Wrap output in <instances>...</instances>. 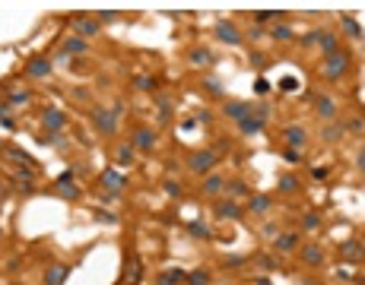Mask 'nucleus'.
Here are the masks:
<instances>
[{
  "label": "nucleus",
  "instance_id": "nucleus-27",
  "mask_svg": "<svg viewBox=\"0 0 365 285\" xmlns=\"http://www.w3.org/2000/svg\"><path fill=\"white\" fill-rule=\"evenodd\" d=\"M317 114H321V117H334V114H337V105L321 95V99H317Z\"/></svg>",
  "mask_w": 365,
  "mask_h": 285
},
{
  "label": "nucleus",
  "instance_id": "nucleus-38",
  "mask_svg": "<svg viewBox=\"0 0 365 285\" xmlns=\"http://www.w3.org/2000/svg\"><path fill=\"white\" fill-rule=\"evenodd\" d=\"M324 139H340V130L337 127H327L324 130Z\"/></svg>",
  "mask_w": 365,
  "mask_h": 285
},
{
  "label": "nucleus",
  "instance_id": "nucleus-13",
  "mask_svg": "<svg viewBox=\"0 0 365 285\" xmlns=\"http://www.w3.org/2000/svg\"><path fill=\"white\" fill-rule=\"evenodd\" d=\"M187 279V272L184 269H166V272H162V276L156 279V285H181Z\"/></svg>",
  "mask_w": 365,
  "mask_h": 285
},
{
  "label": "nucleus",
  "instance_id": "nucleus-1",
  "mask_svg": "<svg viewBox=\"0 0 365 285\" xmlns=\"http://www.w3.org/2000/svg\"><path fill=\"white\" fill-rule=\"evenodd\" d=\"M346 67H349V54L346 51H334V54H327V61H324V76L327 79H340L346 73Z\"/></svg>",
  "mask_w": 365,
  "mask_h": 285
},
{
  "label": "nucleus",
  "instance_id": "nucleus-30",
  "mask_svg": "<svg viewBox=\"0 0 365 285\" xmlns=\"http://www.w3.org/2000/svg\"><path fill=\"white\" fill-rule=\"evenodd\" d=\"M296 187H299V181H296L292 174H282V177H279V190H282V194H292Z\"/></svg>",
  "mask_w": 365,
  "mask_h": 285
},
{
  "label": "nucleus",
  "instance_id": "nucleus-11",
  "mask_svg": "<svg viewBox=\"0 0 365 285\" xmlns=\"http://www.w3.org/2000/svg\"><path fill=\"white\" fill-rule=\"evenodd\" d=\"M343 257H346V263H356V260L362 257V241H356V238H349V241H343Z\"/></svg>",
  "mask_w": 365,
  "mask_h": 285
},
{
  "label": "nucleus",
  "instance_id": "nucleus-31",
  "mask_svg": "<svg viewBox=\"0 0 365 285\" xmlns=\"http://www.w3.org/2000/svg\"><path fill=\"white\" fill-rule=\"evenodd\" d=\"M273 38H279V41H289V38H292V29H286V26H276V29H273Z\"/></svg>",
  "mask_w": 365,
  "mask_h": 285
},
{
  "label": "nucleus",
  "instance_id": "nucleus-32",
  "mask_svg": "<svg viewBox=\"0 0 365 285\" xmlns=\"http://www.w3.org/2000/svg\"><path fill=\"white\" fill-rule=\"evenodd\" d=\"M191 231H194L197 238H210V228H207L204 222H191Z\"/></svg>",
  "mask_w": 365,
  "mask_h": 285
},
{
  "label": "nucleus",
  "instance_id": "nucleus-25",
  "mask_svg": "<svg viewBox=\"0 0 365 285\" xmlns=\"http://www.w3.org/2000/svg\"><path fill=\"white\" fill-rule=\"evenodd\" d=\"M302 254H305V260H308V263H314V266L324 260V251H321V247H314V244H305Z\"/></svg>",
  "mask_w": 365,
  "mask_h": 285
},
{
  "label": "nucleus",
  "instance_id": "nucleus-26",
  "mask_svg": "<svg viewBox=\"0 0 365 285\" xmlns=\"http://www.w3.org/2000/svg\"><path fill=\"white\" fill-rule=\"evenodd\" d=\"M83 51H86V41L83 38H76V35H73V38H67L64 54H83Z\"/></svg>",
  "mask_w": 365,
  "mask_h": 285
},
{
  "label": "nucleus",
  "instance_id": "nucleus-2",
  "mask_svg": "<svg viewBox=\"0 0 365 285\" xmlns=\"http://www.w3.org/2000/svg\"><path fill=\"white\" fill-rule=\"evenodd\" d=\"M191 171H197V174H204V171H210L216 165V152H210V149H204V152H194L191 156Z\"/></svg>",
  "mask_w": 365,
  "mask_h": 285
},
{
  "label": "nucleus",
  "instance_id": "nucleus-9",
  "mask_svg": "<svg viewBox=\"0 0 365 285\" xmlns=\"http://www.w3.org/2000/svg\"><path fill=\"white\" fill-rule=\"evenodd\" d=\"M134 146H140V149H152V146H156V133H152V130H146V127L134 130Z\"/></svg>",
  "mask_w": 365,
  "mask_h": 285
},
{
  "label": "nucleus",
  "instance_id": "nucleus-36",
  "mask_svg": "<svg viewBox=\"0 0 365 285\" xmlns=\"http://www.w3.org/2000/svg\"><path fill=\"white\" fill-rule=\"evenodd\" d=\"M191 61H194V64H207V61H210V54H207V51H194V54H191Z\"/></svg>",
  "mask_w": 365,
  "mask_h": 285
},
{
  "label": "nucleus",
  "instance_id": "nucleus-28",
  "mask_svg": "<svg viewBox=\"0 0 365 285\" xmlns=\"http://www.w3.org/2000/svg\"><path fill=\"white\" fill-rule=\"evenodd\" d=\"M299 244V234H279L276 238V251H292Z\"/></svg>",
  "mask_w": 365,
  "mask_h": 285
},
{
  "label": "nucleus",
  "instance_id": "nucleus-4",
  "mask_svg": "<svg viewBox=\"0 0 365 285\" xmlns=\"http://www.w3.org/2000/svg\"><path fill=\"white\" fill-rule=\"evenodd\" d=\"M70 276V266L67 263H51L48 272H45V285H64Z\"/></svg>",
  "mask_w": 365,
  "mask_h": 285
},
{
  "label": "nucleus",
  "instance_id": "nucleus-29",
  "mask_svg": "<svg viewBox=\"0 0 365 285\" xmlns=\"http://www.w3.org/2000/svg\"><path fill=\"white\" fill-rule=\"evenodd\" d=\"M184 282H187V285H207L210 276H207L204 269H194V272H187V279H184Z\"/></svg>",
  "mask_w": 365,
  "mask_h": 285
},
{
  "label": "nucleus",
  "instance_id": "nucleus-21",
  "mask_svg": "<svg viewBox=\"0 0 365 285\" xmlns=\"http://www.w3.org/2000/svg\"><path fill=\"white\" fill-rule=\"evenodd\" d=\"M114 162L117 165H131L134 162V146H117L114 149Z\"/></svg>",
  "mask_w": 365,
  "mask_h": 285
},
{
  "label": "nucleus",
  "instance_id": "nucleus-33",
  "mask_svg": "<svg viewBox=\"0 0 365 285\" xmlns=\"http://www.w3.org/2000/svg\"><path fill=\"white\" fill-rule=\"evenodd\" d=\"M226 190H229L232 197H238V194H245V184L241 181H232V184H226Z\"/></svg>",
  "mask_w": 365,
  "mask_h": 285
},
{
  "label": "nucleus",
  "instance_id": "nucleus-18",
  "mask_svg": "<svg viewBox=\"0 0 365 285\" xmlns=\"http://www.w3.org/2000/svg\"><path fill=\"white\" fill-rule=\"evenodd\" d=\"M238 124H241L245 133H261V130H264V121H261V117H254V114H248V117L238 121Z\"/></svg>",
  "mask_w": 365,
  "mask_h": 285
},
{
  "label": "nucleus",
  "instance_id": "nucleus-34",
  "mask_svg": "<svg viewBox=\"0 0 365 285\" xmlns=\"http://www.w3.org/2000/svg\"><path fill=\"white\" fill-rule=\"evenodd\" d=\"M137 86H140V89H156V79H149V76H137Z\"/></svg>",
  "mask_w": 365,
  "mask_h": 285
},
{
  "label": "nucleus",
  "instance_id": "nucleus-7",
  "mask_svg": "<svg viewBox=\"0 0 365 285\" xmlns=\"http://www.w3.org/2000/svg\"><path fill=\"white\" fill-rule=\"evenodd\" d=\"M26 73L29 76H48L51 73V57H35V61H29V67H26Z\"/></svg>",
  "mask_w": 365,
  "mask_h": 285
},
{
  "label": "nucleus",
  "instance_id": "nucleus-22",
  "mask_svg": "<svg viewBox=\"0 0 365 285\" xmlns=\"http://www.w3.org/2000/svg\"><path fill=\"white\" fill-rule=\"evenodd\" d=\"M7 156L13 159L16 165H29V168H32V156H29V152H22V149H16V146H10V149H7Z\"/></svg>",
  "mask_w": 365,
  "mask_h": 285
},
{
  "label": "nucleus",
  "instance_id": "nucleus-8",
  "mask_svg": "<svg viewBox=\"0 0 365 285\" xmlns=\"http://www.w3.org/2000/svg\"><path fill=\"white\" fill-rule=\"evenodd\" d=\"M216 216L219 219H241V206L235 200H222V203H216Z\"/></svg>",
  "mask_w": 365,
  "mask_h": 285
},
{
  "label": "nucleus",
  "instance_id": "nucleus-41",
  "mask_svg": "<svg viewBox=\"0 0 365 285\" xmlns=\"http://www.w3.org/2000/svg\"><path fill=\"white\" fill-rule=\"evenodd\" d=\"M282 159H286V162H299V152L289 149V152H282Z\"/></svg>",
  "mask_w": 365,
  "mask_h": 285
},
{
  "label": "nucleus",
  "instance_id": "nucleus-42",
  "mask_svg": "<svg viewBox=\"0 0 365 285\" xmlns=\"http://www.w3.org/2000/svg\"><path fill=\"white\" fill-rule=\"evenodd\" d=\"M254 89H257V92H267V89H270V82H267V79H257V82H254Z\"/></svg>",
  "mask_w": 365,
  "mask_h": 285
},
{
  "label": "nucleus",
  "instance_id": "nucleus-39",
  "mask_svg": "<svg viewBox=\"0 0 365 285\" xmlns=\"http://www.w3.org/2000/svg\"><path fill=\"white\" fill-rule=\"evenodd\" d=\"M166 194L169 197H181V187L178 184H166Z\"/></svg>",
  "mask_w": 365,
  "mask_h": 285
},
{
  "label": "nucleus",
  "instance_id": "nucleus-15",
  "mask_svg": "<svg viewBox=\"0 0 365 285\" xmlns=\"http://www.w3.org/2000/svg\"><path fill=\"white\" fill-rule=\"evenodd\" d=\"M70 181H73V174H70V171H67V174H61V177H57V190H61L64 197H70V200H73V197L79 194V190H76L73 184H70Z\"/></svg>",
  "mask_w": 365,
  "mask_h": 285
},
{
  "label": "nucleus",
  "instance_id": "nucleus-20",
  "mask_svg": "<svg viewBox=\"0 0 365 285\" xmlns=\"http://www.w3.org/2000/svg\"><path fill=\"white\" fill-rule=\"evenodd\" d=\"M248 209H251V212H267V209H270V197H264V194L251 197V200H248Z\"/></svg>",
  "mask_w": 365,
  "mask_h": 285
},
{
  "label": "nucleus",
  "instance_id": "nucleus-3",
  "mask_svg": "<svg viewBox=\"0 0 365 285\" xmlns=\"http://www.w3.org/2000/svg\"><path fill=\"white\" fill-rule=\"evenodd\" d=\"M117 111H121V108H111V111H96V114H92V121H96V127L102 130V133H114V117H117Z\"/></svg>",
  "mask_w": 365,
  "mask_h": 285
},
{
  "label": "nucleus",
  "instance_id": "nucleus-23",
  "mask_svg": "<svg viewBox=\"0 0 365 285\" xmlns=\"http://www.w3.org/2000/svg\"><path fill=\"white\" fill-rule=\"evenodd\" d=\"M343 29H346V35H349V38H362V26H359V22L356 19H352V16H343Z\"/></svg>",
  "mask_w": 365,
  "mask_h": 285
},
{
  "label": "nucleus",
  "instance_id": "nucleus-12",
  "mask_svg": "<svg viewBox=\"0 0 365 285\" xmlns=\"http://www.w3.org/2000/svg\"><path fill=\"white\" fill-rule=\"evenodd\" d=\"M226 114L235 117V121H245L248 114H254V108H251V105H245V102H229L226 105Z\"/></svg>",
  "mask_w": 365,
  "mask_h": 285
},
{
  "label": "nucleus",
  "instance_id": "nucleus-40",
  "mask_svg": "<svg viewBox=\"0 0 365 285\" xmlns=\"http://www.w3.org/2000/svg\"><path fill=\"white\" fill-rule=\"evenodd\" d=\"M276 16H279V13H257L254 19H257V22H270V19H276Z\"/></svg>",
  "mask_w": 365,
  "mask_h": 285
},
{
  "label": "nucleus",
  "instance_id": "nucleus-37",
  "mask_svg": "<svg viewBox=\"0 0 365 285\" xmlns=\"http://www.w3.org/2000/svg\"><path fill=\"white\" fill-rule=\"evenodd\" d=\"M317 225H321V219H317L314 212H311V216H305V228H317Z\"/></svg>",
  "mask_w": 365,
  "mask_h": 285
},
{
  "label": "nucleus",
  "instance_id": "nucleus-35",
  "mask_svg": "<svg viewBox=\"0 0 365 285\" xmlns=\"http://www.w3.org/2000/svg\"><path fill=\"white\" fill-rule=\"evenodd\" d=\"M10 102H13V105H26L29 102V92H13V95H10Z\"/></svg>",
  "mask_w": 365,
  "mask_h": 285
},
{
  "label": "nucleus",
  "instance_id": "nucleus-14",
  "mask_svg": "<svg viewBox=\"0 0 365 285\" xmlns=\"http://www.w3.org/2000/svg\"><path fill=\"white\" fill-rule=\"evenodd\" d=\"M216 32H219V38H222V41H229V44H238V41H241L238 29H235L232 22H219V26H216Z\"/></svg>",
  "mask_w": 365,
  "mask_h": 285
},
{
  "label": "nucleus",
  "instance_id": "nucleus-10",
  "mask_svg": "<svg viewBox=\"0 0 365 285\" xmlns=\"http://www.w3.org/2000/svg\"><path fill=\"white\" fill-rule=\"evenodd\" d=\"M282 139H286L292 149H302L305 146V130L302 127H286L282 130Z\"/></svg>",
  "mask_w": 365,
  "mask_h": 285
},
{
  "label": "nucleus",
  "instance_id": "nucleus-24",
  "mask_svg": "<svg viewBox=\"0 0 365 285\" xmlns=\"http://www.w3.org/2000/svg\"><path fill=\"white\" fill-rule=\"evenodd\" d=\"M314 41H321V48H324L327 54H334V51H337V38H334L331 32H317V38H314Z\"/></svg>",
  "mask_w": 365,
  "mask_h": 285
},
{
  "label": "nucleus",
  "instance_id": "nucleus-6",
  "mask_svg": "<svg viewBox=\"0 0 365 285\" xmlns=\"http://www.w3.org/2000/svg\"><path fill=\"white\" fill-rule=\"evenodd\" d=\"M73 29H76L79 35H86V38H92V35H99V32H102L99 19H86V16H76V19H73Z\"/></svg>",
  "mask_w": 365,
  "mask_h": 285
},
{
  "label": "nucleus",
  "instance_id": "nucleus-43",
  "mask_svg": "<svg viewBox=\"0 0 365 285\" xmlns=\"http://www.w3.org/2000/svg\"><path fill=\"white\" fill-rule=\"evenodd\" d=\"M349 130H352V133H362V121H359V117H356V121L349 124Z\"/></svg>",
  "mask_w": 365,
  "mask_h": 285
},
{
  "label": "nucleus",
  "instance_id": "nucleus-19",
  "mask_svg": "<svg viewBox=\"0 0 365 285\" xmlns=\"http://www.w3.org/2000/svg\"><path fill=\"white\" fill-rule=\"evenodd\" d=\"M45 124H48L51 130H61L64 127V114L57 111V108H48V111H45Z\"/></svg>",
  "mask_w": 365,
  "mask_h": 285
},
{
  "label": "nucleus",
  "instance_id": "nucleus-5",
  "mask_svg": "<svg viewBox=\"0 0 365 285\" xmlns=\"http://www.w3.org/2000/svg\"><path fill=\"white\" fill-rule=\"evenodd\" d=\"M140 276H143V260L131 257V260H127V266H124V285H137Z\"/></svg>",
  "mask_w": 365,
  "mask_h": 285
},
{
  "label": "nucleus",
  "instance_id": "nucleus-16",
  "mask_svg": "<svg viewBox=\"0 0 365 285\" xmlns=\"http://www.w3.org/2000/svg\"><path fill=\"white\" fill-rule=\"evenodd\" d=\"M222 187H226V181H222L219 174H210L207 181H204V194H207V197H216Z\"/></svg>",
  "mask_w": 365,
  "mask_h": 285
},
{
  "label": "nucleus",
  "instance_id": "nucleus-17",
  "mask_svg": "<svg viewBox=\"0 0 365 285\" xmlns=\"http://www.w3.org/2000/svg\"><path fill=\"white\" fill-rule=\"evenodd\" d=\"M102 184L108 187V190H121V187H124L127 181H124V177L117 174V171H102Z\"/></svg>",
  "mask_w": 365,
  "mask_h": 285
}]
</instances>
